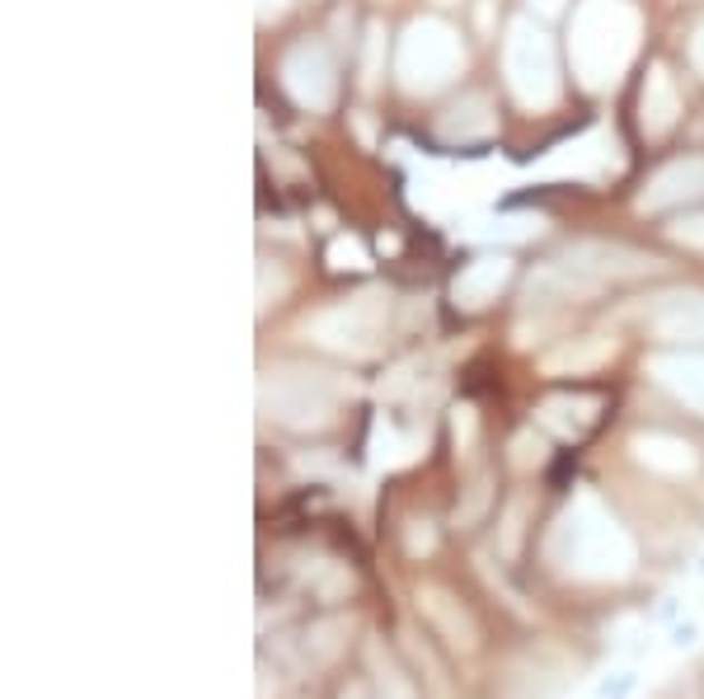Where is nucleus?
Here are the masks:
<instances>
[{
    "label": "nucleus",
    "mask_w": 704,
    "mask_h": 699,
    "mask_svg": "<svg viewBox=\"0 0 704 699\" xmlns=\"http://www.w3.org/2000/svg\"><path fill=\"white\" fill-rule=\"evenodd\" d=\"M371 667H376V699H414V686L390 667V658L380 662V648H371Z\"/></svg>",
    "instance_id": "2"
},
{
    "label": "nucleus",
    "mask_w": 704,
    "mask_h": 699,
    "mask_svg": "<svg viewBox=\"0 0 704 699\" xmlns=\"http://www.w3.org/2000/svg\"><path fill=\"white\" fill-rule=\"evenodd\" d=\"M418 606L428 610V620L437 625V633H442V639L452 643V648H465V652L475 648V625H469V616L460 610V601H452V597H446V591H437V587H423V591H418Z\"/></svg>",
    "instance_id": "1"
}]
</instances>
